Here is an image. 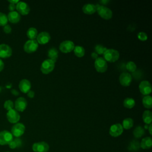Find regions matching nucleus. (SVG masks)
Instances as JSON below:
<instances>
[{"label": "nucleus", "instance_id": "obj_12", "mask_svg": "<svg viewBox=\"0 0 152 152\" xmlns=\"http://www.w3.org/2000/svg\"><path fill=\"white\" fill-rule=\"evenodd\" d=\"M132 79V76L129 73L127 72H124L121 74L119 78V81L122 86L128 87L131 84Z\"/></svg>", "mask_w": 152, "mask_h": 152}, {"label": "nucleus", "instance_id": "obj_37", "mask_svg": "<svg viewBox=\"0 0 152 152\" xmlns=\"http://www.w3.org/2000/svg\"><path fill=\"white\" fill-rule=\"evenodd\" d=\"M16 8V5L15 4H10L9 6H8V9L10 11V12L11 11H14V10Z\"/></svg>", "mask_w": 152, "mask_h": 152}, {"label": "nucleus", "instance_id": "obj_6", "mask_svg": "<svg viewBox=\"0 0 152 152\" xmlns=\"http://www.w3.org/2000/svg\"><path fill=\"white\" fill-rule=\"evenodd\" d=\"M75 45L71 40H64L59 45V50L64 53H67L71 52L74 50Z\"/></svg>", "mask_w": 152, "mask_h": 152}, {"label": "nucleus", "instance_id": "obj_41", "mask_svg": "<svg viewBox=\"0 0 152 152\" xmlns=\"http://www.w3.org/2000/svg\"><path fill=\"white\" fill-rule=\"evenodd\" d=\"M11 92L14 96H18L19 94V92L17 90H16L15 89H12Z\"/></svg>", "mask_w": 152, "mask_h": 152}, {"label": "nucleus", "instance_id": "obj_34", "mask_svg": "<svg viewBox=\"0 0 152 152\" xmlns=\"http://www.w3.org/2000/svg\"><path fill=\"white\" fill-rule=\"evenodd\" d=\"M137 37L138 38V39L141 41H145L148 39L147 34L145 32H143V31L139 32L137 34Z\"/></svg>", "mask_w": 152, "mask_h": 152}, {"label": "nucleus", "instance_id": "obj_30", "mask_svg": "<svg viewBox=\"0 0 152 152\" xmlns=\"http://www.w3.org/2000/svg\"><path fill=\"white\" fill-rule=\"evenodd\" d=\"M126 68L128 71H129L131 72H133L136 71L137 65L134 62L128 61L126 64Z\"/></svg>", "mask_w": 152, "mask_h": 152}, {"label": "nucleus", "instance_id": "obj_43", "mask_svg": "<svg viewBox=\"0 0 152 152\" xmlns=\"http://www.w3.org/2000/svg\"><path fill=\"white\" fill-rule=\"evenodd\" d=\"M8 2H9L10 4H13L16 5L19 2V1L18 0H15V1H14V0H8Z\"/></svg>", "mask_w": 152, "mask_h": 152}, {"label": "nucleus", "instance_id": "obj_7", "mask_svg": "<svg viewBox=\"0 0 152 152\" xmlns=\"http://www.w3.org/2000/svg\"><path fill=\"white\" fill-rule=\"evenodd\" d=\"M13 140V135L12 134L6 130L0 132V145L8 144Z\"/></svg>", "mask_w": 152, "mask_h": 152}, {"label": "nucleus", "instance_id": "obj_23", "mask_svg": "<svg viewBox=\"0 0 152 152\" xmlns=\"http://www.w3.org/2000/svg\"><path fill=\"white\" fill-rule=\"evenodd\" d=\"M142 120L146 124H150L152 121V112L150 110H147L143 112Z\"/></svg>", "mask_w": 152, "mask_h": 152}, {"label": "nucleus", "instance_id": "obj_26", "mask_svg": "<svg viewBox=\"0 0 152 152\" xmlns=\"http://www.w3.org/2000/svg\"><path fill=\"white\" fill-rule=\"evenodd\" d=\"M73 50L75 55L78 58H81L85 55V49L81 46H75Z\"/></svg>", "mask_w": 152, "mask_h": 152}, {"label": "nucleus", "instance_id": "obj_8", "mask_svg": "<svg viewBox=\"0 0 152 152\" xmlns=\"http://www.w3.org/2000/svg\"><path fill=\"white\" fill-rule=\"evenodd\" d=\"M25 126L22 123H16L11 128V134L13 136L18 138L21 136L25 131Z\"/></svg>", "mask_w": 152, "mask_h": 152}, {"label": "nucleus", "instance_id": "obj_32", "mask_svg": "<svg viewBox=\"0 0 152 152\" xmlns=\"http://www.w3.org/2000/svg\"><path fill=\"white\" fill-rule=\"evenodd\" d=\"M7 15L3 12H0V26H5L8 23Z\"/></svg>", "mask_w": 152, "mask_h": 152}, {"label": "nucleus", "instance_id": "obj_29", "mask_svg": "<svg viewBox=\"0 0 152 152\" xmlns=\"http://www.w3.org/2000/svg\"><path fill=\"white\" fill-rule=\"evenodd\" d=\"M144 132H145L144 129L142 126H138L135 128V129L134 130L133 134L135 138H140L144 134Z\"/></svg>", "mask_w": 152, "mask_h": 152}, {"label": "nucleus", "instance_id": "obj_35", "mask_svg": "<svg viewBox=\"0 0 152 152\" xmlns=\"http://www.w3.org/2000/svg\"><path fill=\"white\" fill-rule=\"evenodd\" d=\"M4 31L6 33V34H9L11 32V27L9 24H7L5 26H4V28H3Z\"/></svg>", "mask_w": 152, "mask_h": 152}, {"label": "nucleus", "instance_id": "obj_40", "mask_svg": "<svg viewBox=\"0 0 152 152\" xmlns=\"http://www.w3.org/2000/svg\"><path fill=\"white\" fill-rule=\"evenodd\" d=\"M4 68V63L2 61L1 59H0V72H1Z\"/></svg>", "mask_w": 152, "mask_h": 152}, {"label": "nucleus", "instance_id": "obj_11", "mask_svg": "<svg viewBox=\"0 0 152 152\" xmlns=\"http://www.w3.org/2000/svg\"><path fill=\"white\" fill-rule=\"evenodd\" d=\"M7 118L8 121L12 124L18 123L20 119V115L15 109H11L7 113Z\"/></svg>", "mask_w": 152, "mask_h": 152}, {"label": "nucleus", "instance_id": "obj_4", "mask_svg": "<svg viewBox=\"0 0 152 152\" xmlns=\"http://www.w3.org/2000/svg\"><path fill=\"white\" fill-rule=\"evenodd\" d=\"M96 70L100 73H103L107 69V63L103 57H98L94 64Z\"/></svg>", "mask_w": 152, "mask_h": 152}, {"label": "nucleus", "instance_id": "obj_21", "mask_svg": "<svg viewBox=\"0 0 152 152\" xmlns=\"http://www.w3.org/2000/svg\"><path fill=\"white\" fill-rule=\"evenodd\" d=\"M152 146V140L150 137L144 138L140 143V147L142 149H148Z\"/></svg>", "mask_w": 152, "mask_h": 152}, {"label": "nucleus", "instance_id": "obj_31", "mask_svg": "<svg viewBox=\"0 0 152 152\" xmlns=\"http://www.w3.org/2000/svg\"><path fill=\"white\" fill-rule=\"evenodd\" d=\"M107 48L104 46H103L102 45H97L94 47V50L95 52L97 55H102L104 53V52L106 50Z\"/></svg>", "mask_w": 152, "mask_h": 152}, {"label": "nucleus", "instance_id": "obj_27", "mask_svg": "<svg viewBox=\"0 0 152 152\" xmlns=\"http://www.w3.org/2000/svg\"><path fill=\"white\" fill-rule=\"evenodd\" d=\"M135 104V100L131 97H127L124 99L123 102V105L124 107L128 109H132Z\"/></svg>", "mask_w": 152, "mask_h": 152}, {"label": "nucleus", "instance_id": "obj_44", "mask_svg": "<svg viewBox=\"0 0 152 152\" xmlns=\"http://www.w3.org/2000/svg\"><path fill=\"white\" fill-rule=\"evenodd\" d=\"M151 128H152V125H151V124H150V125H149V127H148V131H149V133H150V135H151V134H152Z\"/></svg>", "mask_w": 152, "mask_h": 152}, {"label": "nucleus", "instance_id": "obj_45", "mask_svg": "<svg viewBox=\"0 0 152 152\" xmlns=\"http://www.w3.org/2000/svg\"><path fill=\"white\" fill-rule=\"evenodd\" d=\"M6 152H9V151H6Z\"/></svg>", "mask_w": 152, "mask_h": 152}, {"label": "nucleus", "instance_id": "obj_38", "mask_svg": "<svg viewBox=\"0 0 152 152\" xmlns=\"http://www.w3.org/2000/svg\"><path fill=\"white\" fill-rule=\"evenodd\" d=\"M15 143H16V145H17V147H20L22 144V142H21V140L18 138H15L14 140Z\"/></svg>", "mask_w": 152, "mask_h": 152}, {"label": "nucleus", "instance_id": "obj_5", "mask_svg": "<svg viewBox=\"0 0 152 152\" xmlns=\"http://www.w3.org/2000/svg\"><path fill=\"white\" fill-rule=\"evenodd\" d=\"M39 44L36 40H28L24 45V50L28 53H31L36 52L38 48Z\"/></svg>", "mask_w": 152, "mask_h": 152}, {"label": "nucleus", "instance_id": "obj_33", "mask_svg": "<svg viewBox=\"0 0 152 152\" xmlns=\"http://www.w3.org/2000/svg\"><path fill=\"white\" fill-rule=\"evenodd\" d=\"M4 107L6 110H7L8 111V110L13 109V107H14V103L12 102V101H11L10 100H8L5 102V103L4 104Z\"/></svg>", "mask_w": 152, "mask_h": 152}, {"label": "nucleus", "instance_id": "obj_25", "mask_svg": "<svg viewBox=\"0 0 152 152\" xmlns=\"http://www.w3.org/2000/svg\"><path fill=\"white\" fill-rule=\"evenodd\" d=\"M142 103L143 106L147 109H151L152 107V97L150 95L144 96L142 98Z\"/></svg>", "mask_w": 152, "mask_h": 152}, {"label": "nucleus", "instance_id": "obj_24", "mask_svg": "<svg viewBox=\"0 0 152 152\" xmlns=\"http://www.w3.org/2000/svg\"><path fill=\"white\" fill-rule=\"evenodd\" d=\"M27 36L30 40H34L36 39L37 35H38V32L36 28L34 27H30L27 31Z\"/></svg>", "mask_w": 152, "mask_h": 152}, {"label": "nucleus", "instance_id": "obj_9", "mask_svg": "<svg viewBox=\"0 0 152 152\" xmlns=\"http://www.w3.org/2000/svg\"><path fill=\"white\" fill-rule=\"evenodd\" d=\"M139 90L142 95L147 96L151 93V85L148 81H142L139 84Z\"/></svg>", "mask_w": 152, "mask_h": 152}, {"label": "nucleus", "instance_id": "obj_3", "mask_svg": "<svg viewBox=\"0 0 152 152\" xmlns=\"http://www.w3.org/2000/svg\"><path fill=\"white\" fill-rule=\"evenodd\" d=\"M55 68V62L49 59H46L43 61L40 66L41 72L44 74L50 73Z\"/></svg>", "mask_w": 152, "mask_h": 152}, {"label": "nucleus", "instance_id": "obj_39", "mask_svg": "<svg viewBox=\"0 0 152 152\" xmlns=\"http://www.w3.org/2000/svg\"><path fill=\"white\" fill-rule=\"evenodd\" d=\"M27 96L30 98H33L34 97V92L32 90H30L27 93Z\"/></svg>", "mask_w": 152, "mask_h": 152}, {"label": "nucleus", "instance_id": "obj_16", "mask_svg": "<svg viewBox=\"0 0 152 152\" xmlns=\"http://www.w3.org/2000/svg\"><path fill=\"white\" fill-rule=\"evenodd\" d=\"M11 48L6 44L0 45V58H8L12 55Z\"/></svg>", "mask_w": 152, "mask_h": 152}, {"label": "nucleus", "instance_id": "obj_28", "mask_svg": "<svg viewBox=\"0 0 152 152\" xmlns=\"http://www.w3.org/2000/svg\"><path fill=\"white\" fill-rule=\"evenodd\" d=\"M134 125V121L131 118H127L123 120L122 121V127L125 129H131Z\"/></svg>", "mask_w": 152, "mask_h": 152}, {"label": "nucleus", "instance_id": "obj_36", "mask_svg": "<svg viewBox=\"0 0 152 152\" xmlns=\"http://www.w3.org/2000/svg\"><path fill=\"white\" fill-rule=\"evenodd\" d=\"M8 145L10 147V148H12V149H14V148H15L17 147V145H16V143L15 142L14 140H12L11 141L9 144H8Z\"/></svg>", "mask_w": 152, "mask_h": 152}, {"label": "nucleus", "instance_id": "obj_13", "mask_svg": "<svg viewBox=\"0 0 152 152\" xmlns=\"http://www.w3.org/2000/svg\"><path fill=\"white\" fill-rule=\"evenodd\" d=\"M15 9L17 10V12H18L20 15H27L30 11L28 5L27 3L21 1H19L16 4Z\"/></svg>", "mask_w": 152, "mask_h": 152}, {"label": "nucleus", "instance_id": "obj_18", "mask_svg": "<svg viewBox=\"0 0 152 152\" xmlns=\"http://www.w3.org/2000/svg\"><path fill=\"white\" fill-rule=\"evenodd\" d=\"M18 87L21 92L27 93L30 90L31 83L28 80L23 79L20 81Z\"/></svg>", "mask_w": 152, "mask_h": 152}, {"label": "nucleus", "instance_id": "obj_17", "mask_svg": "<svg viewBox=\"0 0 152 152\" xmlns=\"http://www.w3.org/2000/svg\"><path fill=\"white\" fill-rule=\"evenodd\" d=\"M50 40V36L48 32L42 31L38 34L36 37V41L38 44L45 45L49 42Z\"/></svg>", "mask_w": 152, "mask_h": 152}, {"label": "nucleus", "instance_id": "obj_14", "mask_svg": "<svg viewBox=\"0 0 152 152\" xmlns=\"http://www.w3.org/2000/svg\"><path fill=\"white\" fill-rule=\"evenodd\" d=\"M14 107L18 112H23L27 106V102L26 99L23 97H18L15 102Z\"/></svg>", "mask_w": 152, "mask_h": 152}, {"label": "nucleus", "instance_id": "obj_1", "mask_svg": "<svg viewBox=\"0 0 152 152\" xmlns=\"http://www.w3.org/2000/svg\"><path fill=\"white\" fill-rule=\"evenodd\" d=\"M95 5L96 8V11L102 18L104 20H110L112 17L113 13L110 8L102 5L97 4Z\"/></svg>", "mask_w": 152, "mask_h": 152}, {"label": "nucleus", "instance_id": "obj_22", "mask_svg": "<svg viewBox=\"0 0 152 152\" xmlns=\"http://www.w3.org/2000/svg\"><path fill=\"white\" fill-rule=\"evenodd\" d=\"M48 56L49 59L52 60L55 63L58 57V51L55 48H51L48 50Z\"/></svg>", "mask_w": 152, "mask_h": 152}, {"label": "nucleus", "instance_id": "obj_19", "mask_svg": "<svg viewBox=\"0 0 152 152\" xmlns=\"http://www.w3.org/2000/svg\"><path fill=\"white\" fill-rule=\"evenodd\" d=\"M7 18L10 22L13 24H16L20 21L21 15L18 12L14 11L10 12L7 15Z\"/></svg>", "mask_w": 152, "mask_h": 152}, {"label": "nucleus", "instance_id": "obj_10", "mask_svg": "<svg viewBox=\"0 0 152 152\" xmlns=\"http://www.w3.org/2000/svg\"><path fill=\"white\" fill-rule=\"evenodd\" d=\"M49 146L45 141L35 142L32 145V150L34 152H48Z\"/></svg>", "mask_w": 152, "mask_h": 152}, {"label": "nucleus", "instance_id": "obj_15", "mask_svg": "<svg viewBox=\"0 0 152 152\" xmlns=\"http://www.w3.org/2000/svg\"><path fill=\"white\" fill-rule=\"evenodd\" d=\"M123 130L124 128L121 124H115L110 127L109 134L112 137H117L122 134Z\"/></svg>", "mask_w": 152, "mask_h": 152}, {"label": "nucleus", "instance_id": "obj_42", "mask_svg": "<svg viewBox=\"0 0 152 152\" xmlns=\"http://www.w3.org/2000/svg\"><path fill=\"white\" fill-rule=\"evenodd\" d=\"M91 57H92V58L93 59H96L99 56H98V55L96 53V52H93L92 53H91Z\"/></svg>", "mask_w": 152, "mask_h": 152}, {"label": "nucleus", "instance_id": "obj_20", "mask_svg": "<svg viewBox=\"0 0 152 152\" xmlns=\"http://www.w3.org/2000/svg\"><path fill=\"white\" fill-rule=\"evenodd\" d=\"M83 12L87 15L93 14L96 11V5L93 4H86L82 8Z\"/></svg>", "mask_w": 152, "mask_h": 152}, {"label": "nucleus", "instance_id": "obj_2", "mask_svg": "<svg viewBox=\"0 0 152 152\" xmlns=\"http://www.w3.org/2000/svg\"><path fill=\"white\" fill-rule=\"evenodd\" d=\"M103 55L104 60L109 62H116L119 58V52L113 49H107Z\"/></svg>", "mask_w": 152, "mask_h": 152}]
</instances>
